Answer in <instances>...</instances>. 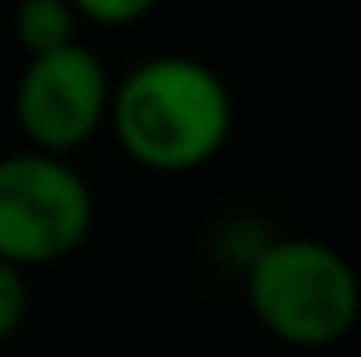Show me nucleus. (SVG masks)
Returning <instances> with one entry per match:
<instances>
[{
	"label": "nucleus",
	"instance_id": "f257e3e1",
	"mask_svg": "<svg viewBox=\"0 0 361 357\" xmlns=\"http://www.w3.org/2000/svg\"><path fill=\"white\" fill-rule=\"evenodd\" d=\"M106 128L119 152L151 174L202 170L233 133L229 83L197 55H147L110 83Z\"/></svg>",
	"mask_w": 361,
	"mask_h": 357
},
{
	"label": "nucleus",
	"instance_id": "f03ea898",
	"mask_svg": "<svg viewBox=\"0 0 361 357\" xmlns=\"http://www.w3.org/2000/svg\"><path fill=\"white\" fill-rule=\"evenodd\" d=\"M243 289L261 330L288 349H334L361 316L353 261L307 234L261 238L243 261Z\"/></svg>",
	"mask_w": 361,
	"mask_h": 357
},
{
	"label": "nucleus",
	"instance_id": "7ed1b4c3",
	"mask_svg": "<svg viewBox=\"0 0 361 357\" xmlns=\"http://www.w3.org/2000/svg\"><path fill=\"white\" fill-rule=\"evenodd\" d=\"M97 224L92 183L69 156L9 152L0 156V257L18 270L69 261Z\"/></svg>",
	"mask_w": 361,
	"mask_h": 357
},
{
	"label": "nucleus",
	"instance_id": "20e7f679",
	"mask_svg": "<svg viewBox=\"0 0 361 357\" xmlns=\"http://www.w3.org/2000/svg\"><path fill=\"white\" fill-rule=\"evenodd\" d=\"M110 69L87 42L27 55L14 83V124L32 152L73 156L106 128Z\"/></svg>",
	"mask_w": 361,
	"mask_h": 357
},
{
	"label": "nucleus",
	"instance_id": "39448f33",
	"mask_svg": "<svg viewBox=\"0 0 361 357\" xmlns=\"http://www.w3.org/2000/svg\"><path fill=\"white\" fill-rule=\"evenodd\" d=\"M78 14L69 0H18L14 5V42L23 55H42L55 46L78 42Z\"/></svg>",
	"mask_w": 361,
	"mask_h": 357
},
{
	"label": "nucleus",
	"instance_id": "423d86ee",
	"mask_svg": "<svg viewBox=\"0 0 361 357\" xmlns=\"http://www.w3.org/2000/svg\"><path fill=\"white\" fill-rule=\"evenodd\" d=\"M32 312V289H27V270L0 257V344H9L27 325Z\"/></svg>",
	"mask_w": 361,
	"mask_h": 357
},
{
	"label": "nucleus",
	"instance_id": "0eeeda50",
	"mask_svg": "<svg viewBox=\"0 0 361 357\" xmlns=\"http://www.w3.org/2000/svg\"><path fill=\"white\" fill-rule=\"evenodd\" d=\"M78 23H97V28H133L160 5V0H69Z\"/></svg>",
	"mask_w": 361,
	"mask_h": 357
}]
</instances>
